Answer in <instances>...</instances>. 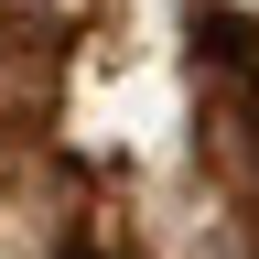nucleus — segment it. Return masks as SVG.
<instances>
[{"mask_svg": "<svg viewBox=\"0 0 259 259\" xmlns=\"http://www.w3.org/2000/svg\"><path fill=\"white\" fill-rule=\"evenodd\" d=\"M194 76H205V162H216L227 205L259 238V22L248 11H205L194 22Z\"/></svg>", "mask_w": 259, "mask_h": 259, "instance_id": "obj_1", "label": "nucleus"}, {"mask_svg": "<svg viewBox=\"0 0 259 259\" xmlns=\"http://www.w3.org/2000/svg\"><path fill=\"white\" fill-rule=\"evenodd\" d=\"M54 54H65V22L44 0H0V173H11L22 130H32V108L54 87Z\"/></svg>", "mask_w": 259, "mask_h": 259, "instance_id": "obj_2", "label": "nucleus"}]
</instances>
